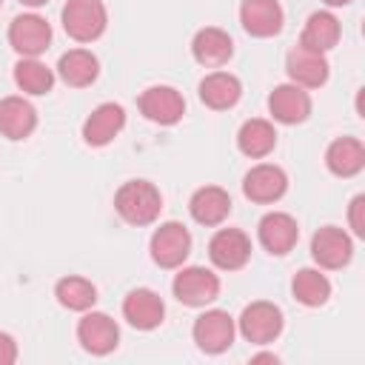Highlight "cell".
<instances>
[{
    "instance_id": "cell-14",
    "label": "cell",
    "mask_w": 365,
    "mask_h": 365,
    "mask_svg": "<svg viewBox=\"0 0 365 365\" xmlns=\"http://www.w3.org/2000/svg\"><path fill=\"white\" fill-rule=\"evenodd\" d=\"M285 191H288V177L279 165L262 163L242 177V194L251 202H277Z\"/></svg>"
},
{
    "instance_id": "cell-24",
    "label": "cell",
    "mask_w": 365,
    "mask_h": 365,
    "mask_svg": "<svg viewBox=\"0 0 365 365\" xmlns=\"http://www.w3.org/2000/svg\"><path fill=\"white\" fill-rule=\"evenodd\" d=\"M57 74L63 77L66 86L86 88V86H91V83L97 80L100 63H97V57H94L91 51H86V48H71V51H66V54L60 57Z\"/></svg>"
},
{
    "instance_id": "cell-3",
    "label": "cell",
    "mask_w": 365,
    "mask_h": 365,
    "mask_svg": "<svg viewBox=\"0 0 365 365\" xmlns=\"http://www.w3.org/2000/svg\"><path fill=\"white\" fill-rule=\"evenodd\" d=\"M171 291H174V297H177L182 305L200 308V305H208V302L217 299V294H220V279H217V274H211V271L202 268V265H188V268H182V271L174 277Z\"/></svg>"
},
{
    "instance_id": "cell-12",
    "label": "cell",
    "mask_w": 365,
    "mask_h": 365,
    "mask_svg": "<svg viewBox=\"0 0 365 365\" xmlns=\"http://www.w3.org/2000/svg\"><path fill=\"white\" fill-rule=\"evenodd\" d=\"M311 257L322 268H345L354 257V242L342 228L325 225L311 237Z\"/></svg>"
},
{
    "instance_id": "cell-22",
    "label": "cell",
    "mask_w": 365,
    "mask_h": 365,
    "mask_svg": "<svg viewBox=\"0 0 365 365\" xmlns=\"http://www.w3.org/2000/svg\"><path fill=\"white\" fill-rule=\"evenodd\" d=\"M325 165L336 177H354L365 168V145L356 137H339L328 145Z\"/></svg>"
},
{
    "instance_id": "cell-30",
    "label": "cell",
    "mask_w": 365,
    "mask_h": 365,
    "mask_svg": "<svg viewBox=\"0 0 365 365\" xmlns=\"http://www.w3.org/2000/svg\"><path fill=\"white\" fill-rule=\"evenodd\" d=\"M348 220H351L354 234H356V237H365V194H356V197L351 200Z\"/></svg>"
},
{
    "instance_id": "cell-11",
    "label": "cell",
    "mask_w": 365,
    "mask_h": 365,
    "mask_svg": "<svg viewBox=\"0 0 365 365\" xmlns=\"http://www.w3.org/2000/svg\"><path fill=\"white\" fill-rule=\"evenodd\" d=\"M140 111L160 125H174L185 114V100L171 86H151L140 94Z\"/></svg>"
},
{
    "instance_id": "cell-18",
    "label": "cell",
    "mask_w": 365,
    "mask_h": 365,
    "mask_svg": "<svg viewBox=\"0 0 365 365\" xmlns=\"http://www.w3.org/2000/svg\"><path fill=\"white\" fill-rule=\"evenodd\" d=\"M123 125H125V111H123V106H117V103H103V106H97L91 114H88V120L83 123V140L88 143V145H108L120 131H123Z\"/></svg>"
},
{
    "instance_id": "cell-1",
    "label": "cell",
    "mask_w": 365,
    "mask_h": 365,
    "mask_svg": "<svg viewBox=\"0 0 365 365\" xmlns=\"http://www.w3.org/2000/svg\"><path fill=\"white\" fill-rule=\"evenodd\" d=\"M114 208L117 214L131 222V225H148L160 217V208H163V197L157 191L154 182L148 180H128L117 188L114 194Z\"/></svg>"
},
{
    "instance_id": "cell-21",
    "label": "cell",
    "mask_w": 365,
    "mask_h": 365,
    "mask_svg": "<svg viewBox=\"0 0 365 365\" xmlns=\"http://www.w3.org/2000/svg\"><path fill=\"white\" fill-rule=\"evenodd\" d=\"M37 128V111L23 97L0 100V131L9 140H26Z\"/></svg>"
},
{
    "instance_id": "cell-7",
    "label": "cell",
    "mask_w": 365,
    "mask_h": 365,
    "mask_svg": "<svg viewBox=\"0 0 365 365\" xmlns=\"http://www.w3.org/2000/svg\"><path fill=\"white\" fill-rule=\"evenodd\" d=\"M77 339H80V345H83L88 354L106 356V354H111V351L117 348V342H120V328H117V322H114L108 314L91 311V314H86V317L77 322Z\"/></svg>"
},
{
    "instance_id": "cell-27",
    "label": "cell",
    "mask_w": 365,
    "mask_h": 365,
    "mask_svg": "<svg viewBox=\"0 0 365 365\" xmlns=\"http://www.w3.org/2000/svg\"><path fill=\"white\" fill-rule=\"evenodd\" d=\"M291 291H294L297 302H302L308 308H319L331 297V282L317 268H302V271H297V277L291 282Z\"/></svg>"
},
{
    "instance_id": "cell-16",
    "label": "cell",
    "mask_w": 365,
    "mask_h": 365,
    "mask_svg": "<svg viewBox=\"0 0 365 365\" xmlns=\"http://www.w3.org/2000/svg\"><path fill=\"white\" fill-rule=\"evenodd\" d=\"M257 234H259L262 248L271 251V254H277V257L288 254V251L297 245V240H299L297 220H294L291 214H285V211H271V214H265V217L259 220V225H257Z\"/></svg>"
},
{
    "instance_id": "cell-4",
    "label": "cell",
    "mask_w": 365,
    "mask_h": 365,
    "mask_svg": "<svg viewBox=\"0 0 365 365\" xmlns=\"http://www.w3.org/2000/svg\"><path fill=\"white\" fill-rule=\"evenodd\" d=\"M282 331V311L274 305V302H251L242 308L240 314V334L254 342V345H265V342H274Z\"/></svg>"
},
{
    "instance_id": "cell-29",
    "label": "cell",
    "mask_w": 365,
    "mask_h": 365,
    "mask_svg": "<svg viewBox=\"0 0 365 365\" xmlns=\"http://www.w3.org/2000/svg\"><path fill=\"white\" fill-rule=\"evenodd\" d=\"M14 83L26 91V94H46L54 86V74L51 68H46L40 60L34 57H23L14 66Z\"/></svg>"
},
{
    "instance_id": "cell-34",
    "label": "cell",
    "mask_w": 365,
    "mask_h": 365,
    "mask_svg": "<svg viewBox=\"0 0 365 365\" xmlns=\"http://www.w3.org/2000/svg\"><path fill=\"white\" fill-rule=\"evenodd\" d=\"M322 3H328V6H348L351 0H322Z\"/></svg>"
},
{
    "instance_id": "cell-20",
    "label": "cell",
    "mask_w": 365,
    "mask_h": 365,
    "mask_svg": "<svg viewBox=\"0 0 365 365\" xmlns=\"http://www.w3.org/2000/svg\"><path fill=\"white\" fill-rule=\"evenodd\" d=\"M188 211L200 225H220L231 214V197L220 185H202L191 194Z\"/></svg>"
},
{
    "instance_id": "cell-9",
    "label": "cell",
    "mask_w": 365,
    "mask_h": 365,
    "mask_svg": "<svg viewBox=\"0 0 365 365\" xmlns=\"http://www.w3.org/2000/svg\"><path fill=\"white\" fill-rule=\"evenodd\" d=\"M208 257L222 271H237L251 257V240L240 228H220L208 242Z\"/></svg>"
},
{
    "instance_id": "cell-26",
    "label": "cell",
    "mask_w": 365,
    "mask_h": 365,
    "mask_svg": "<svg viewBox=\"0 0 365 365\" xmlns=\"http://www.w3.org/2000/svg\"><path fill=\"white\" fill-rule=\"evenodd\" d=\"M339 43V20L331 11H314L302 29L299 46H308L314 51H328Z\"/></svg>"
},
{
    "instance_id": "cell-28",
    "label": "cell",
    "mask_w": 365,
    "mask_h": 365,
    "mask_svg": "<svg viewBox=\"0 0 365 365\" xmlns=\"http://www.w3.org/2000/svg\"><path fill=\"white\" fill-rule=\"evenodd\" d=\"M54 297L68 311H88L97 302V288L83 277H63L54 285Z\"/></svg>"
},
{
    "instance_id": "cell-15",
    "label": "cell",
    "mask_w": 365,
    "mask_h": 365,
    "mask_svg": "<svg viewBox=\"0 0 365 365\" xmlns=\"http://www.w3.org/2000/svg\"><path fill=\"white\" fill-rule=\"evenodd\" d=\"M268 111L274 114L277 123L297 125V123H305L308 120V114H311V97H308V91H302V86L285 83V86H277L271 91Z\"/></svg>"
},
{
    "instance_id": "cell-2",
    "label": "cell",
    "mask_w": 365,
    "mask_h": 365,
    "mask_svg": "<svg viewBox=\"0 0 365 365\" xmlns=\"http://www.w3.org/2000/svg\"><path fill=\"white\" fill-rule=\"evenodd\" d=\"M108 14L103 0H66L63 6V29L77 43H91L106 31Z\"/></svg>"
},
{
    "instance_id": "cell-31",
    "label": "cell",
    "mask_w": 365,
    "mask_h": 365,
    "mask_svg": "<svg viewBox=\"0 0 365 365\" xmlns=\"http://www.w3.org/2000/svg\"><path fill=\"white\" fill-rule=\"evenodd\" d=\"M17 359V342L0 331V365H11Z\"/></svg>"
},
{
    "instance_id": "cell-25",
    "label": "cell",
    "mask_w": 365,
    "mask_h": 365,
    "mask_svg": "<svg viewBox=\"0 0 365 365\" xmlns=\"http://www.w3.org/2000/svg\"><path fill=\"white\" fill-rule=\"evenodd\" d=\"M237 145H240V151H242L245 157L259 160V157H265V154L274 151V145H277V131H274V125H271L268 120H259V117L245 120V123L240 125V131H237Z\"/></svg>"
},
{
    "instance_id": "cell-8",
    "label": "cell",
    "mask_w": 365,
    "mask_h": 365,
    "mask_svg": "<svg viewBox=\"0 0 365 365\" xmlns=\"http://www.w3.org/2000/svg\"><path fill=\"white\" fill-rule=\"evenodd\" d=\"M194 342L200 351L205 354H222L225 348H231L234 342V319L228 317V311H205L197 317L194 322Z\"/></svg>"
},
{
    "instance_id": "cell-32",
    "label": "cell",
    "mask_w": 365,
    "mask_h": 365,
    "mask_svg": "<svg viewBox=\"0 0 365 365\" xmlns=\"http://www.w3.org/2000/svg\"><path fill=\"white\" fill-rule=\"evenodd\" d=\"M251 362H277V356L274 354H257Z\"/></svg>"
},
{
    "instance_id": "cell-5",
    "label": "cell",
    "mask_w": 365,
    "mask_h": 365,
    "mask_svg": "<svg viewBox=\"0 0 365 365\" xmlns=\"http://www.w3.org/2000/svg\"><path fill=\"white\" fill-rule=\"evenodd\" d=\"M191 251V234L182 222H163L154 234H151V259L160 268H177L185 262Z\"/></svg>"
},
{
    "instance_id": "cell-10",
    "label": "cell",
    "mask_w": 365,
    "mask_h": 365,
    "mask_svg": "<svg viewBox=\"0 0 365 365\" xmlns=\"http://www.w3.org/2000/svg\"><path fill=\"white\" fill-rule=\"evenodd\" d=\"M288 77L302 88H319L328 80V60L325 51H314L308 46H294L285 57Z\"/></svg>"
},
{
    "instance_id": "cell-17",
    "label": "cell",
    "mask_w": 365,
    "mask_h": 365,
    "mask_svg": "<svg viewBox=\"0 0 365 365\" xmlns=\"http://www.w3.org/2000/svg\"><path fill=\"white\" fill-rule=\"evenodd\" d=\"M123 317L128 319V325H134L137 331H151L163 322L165 317V305L163 299L151 291V288H134L125 299H123Z\"/></svg>"
},
{
    "instance_id": "cell-35",
    "label": "cell",
    "mask_w": 365,
    "mask_h": 365,
    "mask_svg": "<svg viewBox=\"0 0 365 365\" xmlns=\"http://www.w3.org/2000/svg\"><path fill=\"white\" fill-rule=\"evenodd\" d=\"M0 3H3V0H0Z\"/></svg>"
},
{
    "instance_id": "cell-23",
    "label": "cell",
    "mask_w": 365,
    "mask_h": 365,
    "mask_svg": "<svg viewBox=\"0 0 365 365\" xmlns=\"http://www.w3.org/2000/svg\"><path fill=\"white\" fill-rule=\"evenodd\" d=\"M240 94H242V86H240V80H237L234 74H228V71H211V74L202 77V83H200V100H202L208 108H214V111H225V108L237 106Z\"/></svg>"
},
{
    "instance_id": "cell-13",
    "label": "cell",
    "mask_w": 365,
    "mask_h": 365,
    "mask_svg": "<svg viewBox=\"0 0 365 365\" xmlns=\"http://www.w3.org/2000/svg\"><path fill=\"white\" fill-rule=\"evenodd\" d=\"M240 23L251 37H274L282 31L285 14L277 0H242Z\"/></svg>"
},
{
    "instance_id": "cell-33",
    "label": "cell",
    "mask_w": 365,
    "mask_h": 365,
    "mask_svg": "<svg viewBox=\"0 0 365 365\" xmlns=\"http://www.w3.org/2000/svg\"><path fill=\"white\" fill-rule=\"evenodd\" d=\"M20 3H23V6H34V9H37V6H46L48 0H20Z\"/></svg>"
},
{
    "instance_id": "cell-19",
    "label": "cell",
    "mask_w": 365,
    "mask_h": 365,
    "mask_svg": "<svg viewBox=\"0 0 365 365\" xmlns=\"http://www.w3.org/2000/svg\"><path fill=\"white\" fill-rule=\"evenodd\" d=\"M191 54L200 66H208V68H217V66H225L234 54V40L217 29V26H205L194 34L191 40Z\"/></svg>"
},
{
    "instance_id": "cell-6",
    "label": "cell",
    "mask_w": 365,
    "mask_h": 365,
    "mask_svg": "<svg viewBox=\"0 0 365 365\" xmlns=\"http://www.w3.org/2000/svg\"><path fill=\"white\" fill-rule=\"evenodd\" d=\"M9 43L23 57H37L51 43V26L40 14H20L9 26Z\"/></svg>"
}]
</instances>
